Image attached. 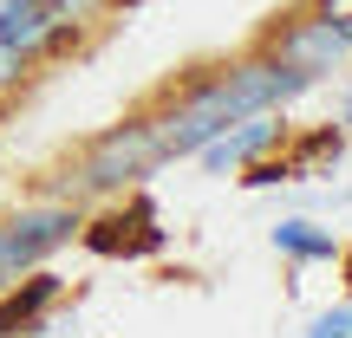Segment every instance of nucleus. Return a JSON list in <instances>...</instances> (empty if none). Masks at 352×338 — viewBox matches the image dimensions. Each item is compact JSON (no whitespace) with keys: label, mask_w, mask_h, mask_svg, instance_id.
I'll return each mask as SVG.
<instances>
[{"label":"nucleus","mask_w":352,"mask_h":338,"mask_svg":"<svg viewBox=\"0 0 352 338\" xmlns=\"http://www.w3.org/2000/svg\"><path fill=\"white\" fill-rule=\"evenodd\" d=\"M274 248L300 261H333V234H314L307 221H274Z\"/></svg>","instance_id":"9"},{"label":"nucleus","mask_w":352,"mask_h":338,"mask_svg":"<svg viewBox=\"0 0 352 338\" xmlns=\"http://www.w3.org/2000/svg\"><path fill=\"white\" fill-rule=\"evenodd\" d=\"M157 163H164V143H157L151 124H124L111 130V137L91 143L85 156V182L91 189H118V182H138V176H151Z\"/></svg>","instance_id":"3"},{"label":"nucleus","mask_w":352,"mask_h":338,"mask_svg":"<svg viewBox=\"0 0 352 338\" xmlns=\"http://www.w3.org/2000/svg\"><path fill=\"white\" fill-rule=\"evenodd\" d=\"M340 52H346V33H340V26H333V20H307V26H294V33L274 46V65L314 78V72H327Z\"/></svg>","instance_id":"5"},{"label":"nucleus","mask_w":352,"mask_h":338,"mask_svg":"<svg viewBox=\"0 0 352 338\" xmlns=\"http://www.w3.org/2000/svg\"><path fill=\"white\" fill-rule=\"evenodd\" d=\"M52 300H59V274H33L26 287H13L7 300H0V338H20Z\"/></svg>","instance_id":"8"},{"label":"nucleus","mask_w":352,"mask_h":338,"mask_svg":"<svg viewBox=\"0 0 352 338\" xmlns=\"http://www.w3.org/2000/svg\"><path fill=\"white\" fill-rule=\"evenodd\" d=\"M59 26H65L59 0H7V7H0V46L26 59V52H33L39 39H52Z\"/></svg>","instance_id":"6"},{"label":"nucleus","mask_w":352,"mask_h":338,"mask_svg":"<svg viewBox=\"0 0 352 338\" xmlns=\"http://www.w3.org/2000/svg\"><path fill=\"white\" fill-rule=\"evenodd\" d=\"M72 228H78V215L59 208V202L0 221V280H20V267H33L39 254H52L59 241H72Z\"/></svg>","instance_id":"4"},{"label":"nucleus","mask_w":352,"mask_h":338,"mask_svg":"<svg viewBox=\"0 0 352 338\" xmlns=\"http://www.w3.org/2000/svg\"><path fill=\"white\" fill-rule=\"evenodd\" d=\"M274 137H280L274 117H267V111H248V117H235V130H222V137L202 143V163H209V169H235V163H248L254 150H267Z\"/></svg>","instance_id":"7"},{"label":"nucleus","mask_w":352,"mask_h":338,"mask_svg":"<svg viewBox=\"0 0 352 338\" xmlns=\"http://www.w3.org/2000/svg\"><path fill=\"white\" fill-rule=\"evenodd\" d=\"M307 338H352V306H333V313H320Z\"/></svg>","instance_id":"10"},{"label":"nucleus","mask_w":352,"mask_h":338,"mask_svg":"<svg viewBox=\"0 0 352 338\" xmlns=\"http://www.w3.org/2000/svg\"><path fill=\"white\" fill-rule=\"evenodd\" d=\"M307 85H314L307 72H287V65H274V59L235 65V72L209 78V85H202L189 104H176V117L157 130V143H164V156H196L202 143H209V137H222L235 117L267 111L274 98H294V91H307Z\"/></svg>","instance_id":"1"},{"label":"nucleus","mask_w":352,"mask_h":338,"mask_svg":"<svg viewBox=\"0 0 352 338\" xmlns=\"http://www.w3.org/2000/svg\"><path fill=\"white\" fill-rule=\"evenodd\" d=\"M340 274H346V287H352V248H346V261H340Z\"/></svg>","instance_id":"11"},{"label":"nucleus","mask_w":352,"mask_h":338,"mask_svg":"<svg viewBox=\"0 0 352 338\" xmlns=\"http://www.w3.org/2000/svg\"><path fill=\"white\" fill-rule=\"evenodd\" d=\"M85 241L98 261H151V254H164V221H157L151 195H131L118 202V208H104L98 221H85Z\"/></svg>","instance_id":"2"},{"label":"nucleus","mask_w":352,"mask_h":338,"mask_svg":"<svg viewBox=\"0 0 352 338\" xmlns=\"http://www.w3.org/2000/svg\"><path fill=\"white\" fill-rule=\"evenodd\" d=\"M340 117H346V124H352V98H346V111H340Z\"/></svg>","instance_id":"12"}]
</instances>
